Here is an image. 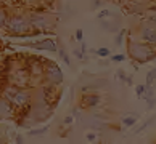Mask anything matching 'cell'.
<instances>
[{
    "label": "cell",
    "instance_id": "cell-32",
    "mask_svg": "<svg viewBox=\"0 0 156 144\" xmlns=\"http://www.w3.org/2000/svg\"><path fill=\"white\" fill-rule=\"evenodd\" d=\"M2 136H3V128H0V139H2Z\"/></svg>",
    "mask_w": 156,
    "mask_h": 144
},
{
    "label": "cell",
    "instance_id": "cell-17",
    "mask_svg": "<svg viewBox=\"0 0 156 144\" xmlns=\"http://www.w3.org/2000/svg\"><path fill=\"white\" fill-rule=\"evenodd\" d=\"M145 22L156 26V10H153V11H151V10L145 11Z\"/></svg>",
    "mask_w": 156,
    "mask_h": 144
},
{
    "label": "cell",
    "instance_id": "cell-1",
    "mask_svg": "<svg viewBox=\"0 0 156 144\" xmlns=\"http://www.w3.org/2000/svg\"><path fill=\"white\" fill-rule=\"evenodd\" d=\"M2 96L15 107L16 112L27 111L32 102V91L27 86H20V85H13V83L7 85L2 90Z\"/></svg>",
    "mask_w": 156,
    "mask_h": 144
},
{
    "label": "cell",
    "instance_id": "cell-25",
    "mask_svg": "<svg viewBox=\"0 0 156 144\" xmlns=\"http://www.w3.org/2000/svg\"><path fill=\"white\" fill-rule=\"evenodd\" d=\"M116 75H118V79H119V80H122V82H126V80H127V77H129V75H127V74L122 71V69H118Z\"/></svg>",
    "mask_w": 156,
    "mask_h": 144
},
{
    "label": "cell",
    "instance_id": "cell-27",
    "mask_svg": "<svg viewBox=\"0 0 156 144\" xmlns=\"http://www.w3.org/2000/svg\"><path fill=\"white\" fill-rule=\"evenodd\" d=\"M147 102H148V104H147V107L148 109H153L154 106H156V98L153 96V98H148V99H147Z\"/></svg>",
    "mask_w": 156,
    "mask_h": 144
},
{
    "label": "cell",
    "instance_id": "cell-26",
    "mask_svg": "<svg viewBox=\"0 0 156 144\" xmlns=\"http://www.w3.org/2000/svg\"><path fill=\"white\" fill-rule=\"evenodd\" d=\"M85 139L90 141V142H95V141H97V135H95V133H92V131H89V133L85 135Z\"/></svg>",
    "mask_w": 156,
    "mask_h": 144
},
{
    "label": "cell",
    "instance_id": "cell-24",
    "mask_svg": "<svg viewBox=\"0 0 156 144\" xmlns=\"http://www.w3.org/2000/svg\"><path fill=\"white\" fill-rule=\"evenodd\" d=\"M74 39H76L79 43H80V42H84V31H82V29H77V31H76V35H74Z\"/></svg>",
    "mask_w": 156,
    "mask_h": 144
},
{
    "label": "cell",
    "instance_id": "cell-18",
    "mask_svg": "<svg viewBox=\"0 0 156 144\" xmlns=\"http://www.w3.org/2000/svg\"><path fill=\"white\" fill-rule=\"evenodd\" d=\"M97 56L98 58H109L111 56V50L106 47H100V48H97Z\"/></svg>",
    "mask_w": 156,
    "mask_h": 144
},
{
    "label": "cell",
    "instance_id": "cell-7",
    "mask_svg": "<svg viewBox=\"0 0 156 144\" xmlns=\"http://www.w3.org/2000/svg\"><path fill=\"white\" fill-rule=\"evenodd\" d=\"M138 39H140L142 42L156 47V26L143 22V24L138 27Z\"/></svg>",
    "mask_w": 156,
    "mask_h": 144
},
{
    "label": "cell",
    "instance_id": "cell-8",
    "mask_svg": "<svg viewBox=\"0 0 156 144\" xmlns=\"http://www.w3.org/2000/svg\"><path fill=\"white\" fill-rule=\"evenodd\" d=\"M16 115L15 107L10 104V102L5 99V98L0 95V120H5V119H13Z\"/></svg>",
    "mask_w": 156,
    "mask_h": 144
},
{
    "label": "cell",
    "instance_id": "cell-10",
    "mask_svg": "<svg viewBox=\"0 0 156 144\" xmlns=\"http://www.w3.org/2000/svg\"><path fill=\"white\" fill-rule=\"evenodd\" d=\"M101 21V29L103 31H106V32H118L119 31V21L114 18V16L111 15L109 18H103L100 19Z\"/></svg>",
    "mask_w": 156,
    "mask_h": 144
},
{
    "label": "cell",
    "instance_id": "cell-30",
    "mask_svg": "<svg viewBox=\"0 0 156 144\" xmlns=\"http://www.w3.org/2000/svg\"><path fill=\"white\" fill-rule=\"evenodd\" d=\"M73 117H74V119H79V111H77V107L73 109Z\"/></svg>",
    "mask_w": 156,
    "mask_h": 144
},
{
    "label": "cell",
    "instance_id": "cell-28",
    "mask_svg": "<svg viewBox=\"0 0 156 144\" xmlns=\"http://www.w3.org/2000/svg\"><path fill=\"white\" fill-rule=\"evenodd\" d=\"M73 122H74L73 115H66V117L63 119V125H73Z\"/></svg>",
    "mask_w": 156,
    "mask_h": 144
},
{
    "label": "cell",
    "instance_id": "cell-12",
    "mask_svg": "<svg viewBox=\"0 0 156 144\" xmlns=\"http://www.w3.org/2000/svg\"><path fill=\"white\" fill-rule=\"evenodd\" d=\"M137 120H138V114H127V115H124V117H122L121 122H122L124 126L130 128V126H134L137 123Z\"/></svg>",
    "mask_w": 156,
    "mask_h": 144
},
{
    "label": "cell",
    "instance_id": "cell-34",
    "mask_svg": "<svg viewBox=\"0 0 156 144\" xmlns=\"http://www.w3.org/2000/svg\"><path fill=\"white\" fill-rule=\"evenodd\" d=\"M0 2H7V0H0Z\"/></svg>",
    "mask_w": 156,
    "mask_h": 144
},
{
    "label": "cell",
    "instance_id": "cell-29",
    "mask_svg": "<svg viewBox=\"0 0 156 144\" xmlns=\"http://www.w3.org/2000/svg\"><path fill=\"white\" fill-rule=\"evenodd\" d=\"M15 142H16V144H23V142H24V136L15 135Z\"/></svg>",
    "mask_w": 156,
    "mask_h": 144
},
{
    "label": "cell",
    "instance_id": "cell-5",
    "mask_svg": "<svg viewBox=\"0 0 156 144\" xmlns=\"http://www.w3.org/2000/svg\"><path fill=\"white\" fill-rule=\"evenodd\" d=\"M44 80L50 86H58L63 83V72L56 62L48 61L44 66Z\"/></svg>",
    "mask_w": 156,
    "mask_h": 144
},
{
    "label": "cell",
    "instance_id": "cell-33",
    "mask_svg": "<svg viewBox=\"0 0 156 144\" xmlns=\"http://www.w3.org/2000/svg\"><path fill=\"white\" fill-rule=\"evenodd\" d=\"M0 79H2V67H0Z\"/></svg>",
    "mask_w": 156,
    "mask_h": 144
},
{
    "label": "cell",
    "instance_id": "cell-22",
    "mask_svg": "<svg viewBox=\"0 0 156 144\" xmlns=\"http://www.w3.org/2000/svg\"><path fill=\"white\" fill-rule=\"evenodd\" d=\"M111 61H113V62H122V61H126V55H122V53L113 55V56H111Z\"/></svg>",
    "mask_w": 156,
    "mask_h": 144
},
{
    "label": "cell",
    "instance_id": "cell-19",
    "mask_svg": "<svg viewBox=\"0 0 156 144\" xmlns=\"http://www.w3.org/2000/svg\"><path fill=\"white\" fill-rule=\"evenodd\" d=\"M8 13L5 8H0V29H5V22H7Z\"/></svg>",
    "mask_w": 156,
    "mask_h": 144
},
{
    "label": "cell",
    "instance_id": "cell-20",
    "mask_svg": "<svg viewBox=\"0 0 156 144\" xmlns=\"http://www.w3.org/2000/svg\"><path fill=\"white\" fill-rule=\"evenodd\" d=\"M154 80H156V67L151 69V71L147 74V83H145V85H153Z\"/></svg>",
    "mask_w": 156,
    "mask_h": 144
},
{
    "label": "cell",
    "instance_id": "cell-6",
    "mask_svg": "<svg viewBox=\"0 0 156 144\" xmlns=\"http://www.w3.org/2000/svg\"><path fill=\"white\" fill-rule=\"evenodd\" d=\"M26 47L34 48L37 51H50V53H56L58 51V42L55 39H37L36 42H27Z\"/></svg>",
    "mask_w": 156,
    "mask_h": 144
},
{
    "label": "cell",
    "instance_id": "cell-13",
    "mask_svg": "<svg viewBox=\"0 0 156 144\" xmlns=\"http://www.w3.org/2000/svg\"><path fill=\"white\" fill-rule=\"evenodd\" d=\"M56 53H58V56L61 58V61L65 62L68 67H71V58H69V53L61 47V45H58V51H56Z\"/></svg>",
    "mask_w": 156,
    "mask_h": 144
},
{
    "label": "cell",
    "instance_id": "cell-2",
    "mask_svg": "<svg viewBox=\"0 0 156 144\" xmlns=\"http://www.w3.org/2000/svg\"><path fill=\"white\" fill-rule=\"evenodd\" d=\"M5 31L13 37H29V34L32 32V26L27 13L8 15L7 22H5Z\"/></svg>",
    "mask_w": 156,
    "mask_h": 144
},
{
    "label": "cell",
    "instance_id": "cell-31",
    "mask_svg": "<svg viewBox=\"0 0 156 144\" xmlns=\"http://www.w3.org/2000/svg\"><path fill=\"white\" fill-rule=\"evenodd\" d=\"M100 5H101V0H95L92 7H94V8H98V7H100Z\"/></svg>",
    "mask_w": 156,
    "mask_h": 144
},
{
    "label": "cell",
    "instance_id": "cell-3",
    "mask_svg": "<svg viewBox=\"0 0 156 144\" xmlns=\"http://www.w3.org/2000/svg\"><path fill=\"white\" fill-rule=\"evenodd\" d=\"M127 51H129V56L134 59L135 62H150L156 58V50L153 48V45L145 43L142 40H134L129 39L127 42Z\"/></svg>",
    "mask_w": 156,
    "mask_h": 144
},
{
    "label": "cell",
    "instance_id": "cell-21",
    "mask_svg": "<svg viewBox=\"0 0 156 144\" xmlns=\"http://www.w3.org/2000/svg\"><path fill=\"white\" fill-rule=\"evenodd\" d=\"M145 90H147V85H137L135 86V93L138 98H143V95H145Z\"/></svg>",
    "mask_w": 156,
    "mask_h": 144
},
{
    "label": "cell",
    "instance_id": "cell-23",
    "mask_svg": "<svg viewBox=\"0 0 156 144\" xmlns=\"http://www.w3.org/2000/svg\"><path fill=\"white\" fill-rule=\"evenodd\" d=\"M113 13L109 10H100V13H98L97 16H98V19H103V18H109Z\"/></svg>",
    "mask_w": 156,
    "mask_h": 144
},
{
    "label": "cell",
    "instance_id": "cell-11",
    "mask_svg": "<svg viewBox=\"0 0 156 144\" xmlns=\"http://www.w3.org/2000/svg\"><path fill=\"white\" fill-rule=\"evenodd\" d=\"M85 53H87V43H85V42H80V47L76 48V50H73V55L76 56L79 61H84L85 58H87Z\"/></svg>",
    "mask_w": 156,
    "mask_h": 144
},
{
    "label": "cell",
    "instance_id": "cell-35",
    "mask_svg": "<svg viewBox=\"0 0 156 144\" xmlns=\"http://www.w3.org/2000/svg\"><path fill=\"white\" fill-rule=\"evenodd\" d=\"M0 43H2V37H0Z\"/></svg>",
    "mask_w": 156,
    "mask_h": 144
},
{
    "label": "cell",
    "instance_id": "cell-14",
    "mask_svg": "<svg viewBox=\"0 0 156 144\" xmlns=\"http://www.w3.org/2000/svg\"><path fill=\"white\" fill-rule=\"evenodd\" d=\"M48 130H50V126H42V128H32L27 131V136H44V135H47L48 133Z\"/></svg>",
    "mask_w": 156,
    "mask_h": 144
},
{
    "label": "cell",
    "instance_id": "cell-9",
    "mask_svg": "<svg viewBox=\"0 0 156 144\" xmlns=\"http://www.w3.org/2000/svg\"><path fill=\"white\" fill-rule=\"evenodd\" d=\"M80 102H82V106L84 107H87V109H94L97 106H100V102H101V98L98 93H84L82 98H80Z\"/></svg>",
    "mask_w": 156,
    "mask_h": 144
},
{
    "label": "cell",
    "instance_id": "cell-4",
    "mask_svg": "<svg viewBox=\"0 0 156 144\" xmlns=\"http://www.w3.org/2000/svg\"><path fill=\"white\" fill-rule=\"evenodd\" d=\"M32 26V31H39L40 34H48L51 32V29L55 27V19L53 16L47 11H40V10H32L27 13Z\"/></svg>",
    "mask_w": 156,
    "mask_h": 144
},
{
    "label": "cell",
    "instance_id": "cell-16",
    "mask_svg": "<svg viewBox=\"0 0 156 144\" xmlns=\"http://www.w3.org/2000/svg\"><path fill=\"white\" fill-rule=\"evenodd\" d=\"M16 5H21V7H36L42 0H13Z\"/></svg>",
    "mask_w": 156,
    "mask_h": 144
},
{
    "label": "cell",
    "instance_id": "cell-15",
    "mask_svg": "<svg viewBox=\"0 0 156 144\" xmlns=\"http://www.w3.org/2000/svg\"><path fill=\"white\" fill-rule=\"evenodd\" d=\"M126 34H127L126 29H119V31H118V34H116V39H114V45H116V47H121V45L124 43Z\"/></svg>",
    "mask_w": 156,
    "mask_h": 144
}]
</instances>
